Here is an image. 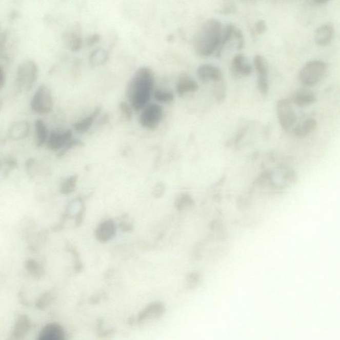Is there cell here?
Listing matches in <instances>:
<instances>
[{
    "instance_id": "cell-1",
    "label": "cell",
    "mask_w": 340,
    "mask_h": 340,
    "mask_svg": "<svg viewBox=\"0 0 340 340\" xmlns=\"http://www.w3.org/2000/svg\"><path fill=\"white\" fill-rule=\"evenodd\" d=\"M154 87V75L149 67H141L135 72L128 83L127 91V97L133 109L139 111L148 105Z\"/></svg>"
},
{
    "instance_id": "cell-2",
    "label": "cell",
    "mask_w": 340,
    "mask_h": 340,
    "mask_svg": "<svg viewBox=\"0 0 340 340\" xmlns=\"http://www.w3.org/2000/svg\"><path fill=\"white\" fill-rule=\"evenodd\" d=\"M223 26L219 20L208 19L197 31L193 47L197 55L208 57L216 53L222 40Z\"/></svg>"
},
{
    "instance_id": "cell-3",
    "label": "cell",
    "mask_w": 340,
    "mask_h": 340,
    "mask_svg": "<svg viewBox=\"0 0 340 340\" xmlns=\"http://www.w3.org/2000/svg\"><path fill=\"white\" fill-rule=\"evenodd\" d=\"M39 75V67L35 61L28 59L18 66L15 84L22 91L28 92L34 86Z\"/></svg>"
},
{
    "instance_id": "cell-4",
    "label": "cell",
    "mask_w": 340,
    "mask_h": 340,
    "mask_svg": "<svg viewBox=\"0 0 340 340\" xmlns=\"http://www.w3.org/2000/svg\"><path fill=\"white\" fill-rule=\"evenodd\" d=\"M327 66L321 60H311L306 63L299 73L298 78L304 86H316L325 75Z\"/></svg>"
},
{
    "instance_id": "cell-5",
    "label": "cell",
    "mask_w": 340,
    "mask_h": 340,
    "mask_svg": "<svg viewBox=\"0 0 340 340\" xmlns=\"http://www.w3.org/2000/svg\"><path fill=\"white\" fill-rule=\"evenodd\" d=\"M31 110L40 115H46L53 111L54 101L52 92L46 85H40L30 101Z\"/></svg>"
},
{
    "instance_id": "cell-6",
    "label": "cell",
    "mask_w": 340,
    "mask_h": 340,
    "mask_svg": "<svg viewBox=\"0 0 340 340\" xmlns=\"http://www.w3.org/2000/svg\"><path fill=\"white\" fill-rule=\"evenodd\" d=\"M163 115L162 106L156 103L147 105L144 108L139 115V125L146 129H156L161 123Z\"/></svg>"
},
{
    "instance_id": "cell-7",
    "label": "cell",
    "mask_w": 340,
    "mask_h": 340,
    "mask_svg": "<svg viewBox=\"0 0 340 340\" xmlns=\"http://www.w3.org/2000/svg\"><path fill=\"white\" fill-rule=\"evenodd\" d=\"M276 114L278 123L284 130L291 129L296 124V114L290 99L282 98L277 102Z\"/></svg>"
},
{
    "instance_id": "cell-8",
    "label": "cell",
    "mask_w": 340,
    "mask_h": 340,
    "mask_svg": "<svg viewBox=\"0 0 340 340\" xmlns=\"http://www.w3.org/2000/svg\"><path fill=\"white\" fill-rule=\"evenodd\" d=\"M72 138H73V132L71 130H53L49 134L46 143L47 147L54 152H58Z\"/></svg>"
},
{
    "instance_id": "cell-9",
    "label": "cell",
    "mask_w": 340,
    "mask_h": 340,
    "mask_svg": "<svg viewBox=\"0 0 340 340\" xmlns=\"http://www.w3.org/2000/svg\"><path fill=\"white\" fill-rule=\"evenodd\" d=\"M198 78L202 82L209 83L223 79L222 71L219 67L214 65L204 64L200 65L197 70Z\"/></svg>"
},
{
    "instance_id": "cell-10",
    "label": "cell",
    "mask_w": 340,
    "mask_h": 340,
    "mask_svg": "<svg viewBox=\"0 0 340 340\" xmlns=\"http://www.w3.org/2000/svg\"><path fill=\"white\" fill-rule=\"evenodd\" d=\"M334 26L332 24L327 23L322 25L315 31V42L318 46H328L334 39Z\"/></svg>"
},
{
    "instance_id": "cell-11",
    "label": "cell",
    "mask_w": 340,
    "mask_h": 340,
    "mask_svg": "<svg viewBox=\"0 0 340 340\" xmlns=\"http://www.w3.org/2000/svg\"><path fill=\"white\" fill-rule=\"evenodd\" d=\"M199 89L196 81L188 74L184 73L180 75L176 83V92L179 97H183L186 94L195 92Z\"/></svg>"
},
{
    "instance_id": "cell-12",
    "label": "cell",
    "mask_w": 340,
    "mask_h": 340,
    "mask_svg": "<svg viewBox=\"0 0 340 340\" xmlns=\"http://www.w3.org/2000/svg\"><path fill=\"white\" fill-rule=\"evenodd\" d=\"M231 69L232 72L236 76H248L253 71L251 65L242 53L237 54L233 57L231 62Z\"/></svg>"
},
{
    "instance_id": "cell-13",
    "label": "cell",
    "mask_w": 340,
    "mask_h": 340,
    "mask_svg": "<svg viewBox=\"0 0 340 340\" xmlns=\"http://www.w3.org/2000/svg\"><path fill=\"white\" fill-rule=\"evenodd\" d=\"M116 225L113 221L107 220L98 225L95 232L96 238L101 243H107L115 236Z\"/></svg>"
},
{
    "instance_id": "cell-14",
    "label": "cell",
    "mask_w": 340,
    "mask_h": 340,
    "mask_svg": "<svg viewBox=\"0 0 340 340\" xmlns=\"http://www.w3.org/2000/svg\"><path fill=\"white\" fill-rule=\"evenodd\" d=\"M65 331L57 323L47 324L40 332L39 340H63L65 339Z\"/></svg>"
},
{
    "instance_id": "cell-15",
    "label": "cell",
    "mask_w": 340,
    "mask_h": 340,
    "mask_svg": "<svg viewBox=\"0 0 340 340\" xmlns=\"http://www.w3.org/2000/svg\"><path fill=\"white\" fill-rule=\"evenodd\" d=\"M164 312H165V306L163 304L159 303L151 304L139 314L138 321L139 323H143L146 321H150L151 319L158 318L164 314Z\"/></svg>"
},
{
    "instance_id": "cell-16",
    "label": "cell",
    "mask_w": 340,
    "mask_h": 340,
    "mask_svg": "<svg viewBox=\"0 0 340 340\" xmlns=\"http://www.w3.org/2000/svg\"><path fill=\"white\" fill-rule=\"evenodd\" d=\"M30 132V125L28 121L15 122L11 126L8 131V136L13 141H20L28 136Z\"/></svg>"
},
{
    "instance_id": "cell-17",
    "label": "cell",
    "mask_w": 340,
    "mask_h": 340,
    "mask_svg": "<svg viewBox=\"0 0 340 340\" xmlns=\"http://www.w3.org/2000/svg\"><path fill=\"white\" fill-rule=\"evenodd\" d=\"M316 94L310 90L299 89L294 92L292 101L299 107H306L316 102Z\"/></svg>"
},
{
    "instance_id": "cell-18",
    "label": "cell",
    "mask_w": 340,
    "mask_h": 340,
    "mask_svg": "<svg viewBox=\"0 0 340 340\" xmlns=\"http://www.w3.org/2000/svg\"><path fill=\"white\" fill-rule=\"evenodd\" d=\"M101 110H102V108L98 107L96 109H94V111L89 116L85 117L82 120L76 122L73 125L74 130L76 132L80 133V134H83V133L89 131L90 128L93 125L94 121H95L99 114H100Z\"/></svg>"
},
{
    "instance_id": "cell-19",
    "label": "cell",
    "mask_w": 340,
    "mask_h": 340,
    "mask_svg": "<svg viewBox=\"0 0 340 340\" xmlns=\"http://www.w3.org/2000/svg\"><path fill=\"white\" fill-rule=\"evenodd\" d=\"M48 128L42 119H37L35 122V144L37 148L42 147L46 144L49 136Z\"/></svg>"
},
{
    "instance_id": "cell-20",
    "label": "cell",
    "mask_w": 340,
    "mask_h": 340,
    "mask_svg": "<svg viewBox=\"0 0 340 340\" xmlns=\"http://www.w3.org/2000/svg\"><path fill=\"white\" fill-rule=\"evenodd\" d=\"M317 125V121L315 119H306L294 128V134L298 138H305L316 129Z\"/></svg>"
},
{
    "instance_id": "cell-21",
    "label": "cell",
    "mask_w": 340,
    "mask_h": 340,
    "mask_svg": "<svg viewBox=\"0 0 340 340\" xmlns=\"http://www.w3.org/2000/svg\"><path fill=\"white\" fill-rule=\"evenodd\" d=\"M31 326V321L28 316L26 315L19 316L15 323L14 330H13V336L16 339L23 338L30 330Z\"/></svg>"
},
{
    "instance_id": "cell-22",
    "label": "cell",
    "mask_w": 340,
    "mask_h": 340,
    "mask_svg": "<svg viewBox=\"0 0 340 340\" xmlns=\"http://www.w3.org/2000/svg\"><path fill=\"white\" fill-rule=\"evenodd\" d=\"M253 64L258 76H268L269 75V65L263 56L261 55L254 56Z\"/></svg>"
},
{
    "instance_id": "cell-23",
    "label": "cell",
    "mask_w": 340,
    "mask_h": 340,
    "mask_svg": "<svg viewBox=\"0 0 340 340\" xmlns=\"http://www.w3.org/2000/svg\"><path fill=\"white\" fill-rule=\"evenodd\" d=\"M78 182V175H71L64 180L61 185L60 191L62 194L69 195L75 190Z\"/></svg>"
},
{
    "instance_id": "cell-24",
    "label": "cell",
    "mask_w": 340,
    "mask_h": 340,
    "mask_svg": "<svg viewBox=\"0 0 340 340\" xmlns=\"http://www.w3.org/2000/svg\"><path fill=\"white\" fill-rule=\"evenodd\" d=\"M154 96L157 102L164 104H170L174 100V94L171 91L157 89L154 92Z\"/></svg>"
},
{
    "instance_id": "cell-25",
    "label": "cell",
    "mask_w": 340,
    "mask_h": 340,
    "mask_svg": "<svg viewBox=\"0 0 340 340\" xmlns=\"http://www.w3.org/2000/svg\"><path fill=\"white\" fill-rule=\"evenodd\" d=\"M64 39L67 46L72 51H77L81 49L82 42L78 35L74 33H67L64 36Z\"/></svg>"
},
{
    "instance_id": "cell-26",
    "label": "cell",
    "mask_w": 340,
    "mask_h": 340,
    "mask_svg": "<svg viewBox=\"0 0 340 340\" xmlns=\"http://www.w3.org/2000/svg\"><path fill=\"white\" fill-rule=\"evenodd\" d=\"M193 204H194V202L190 195L182 194L179 195L175 200V206L177 210L183 211L190 208Z\"/></svg>"
},
{
    "instance_id": "cell-27",
    "label": "cell",
    "mask_w": 340,
    "mask_h": 340,
    "mask_svg": "<svg viewBox=\"0 0 340 340\" xmlns=\"http://www.w3.org/2000/svg\"><path fill=\"white\" fill-rule=\"evenodd\" d=\"M214 96L218 103H222L226 97V85L225 84L224 78L215 82Z\"/></svg>"
},
{
    "instance_id": "cell-28",
    "label": "cell",
    "mask_w": 340,
    "mask_h": 340,
    "mask_svg": "<svg viewBox=\"0 0 340 340\" xmlns=\"http://www.w3.org/2000/svg\"><path fill=\"white\" fill-rule=\"evenodd\" d=\"M83 145H84V144H83L82 141H79V139L72 138L70 139L62 150L58 151L57 156L58 157H64L67 152H69L73 148L78 147V146H83Z\"/></svg>"
},
{
    "instance_id": "cell-29",
    "label": "cell",
    "mask_w": 340,
    "mask_h": 340,
    "mask_svg": "<svg viewBox=\"0 0 340 340\" xmlns=\"http://www.w3.org/2000/svg\"><path fill=\"white\" fill-rule=\"evenodd\" d=\"M257 87L263 96H267L269 91V83L268 76H258Z\"/></svg>"
},
{
    "instance_id": "cell-30",
    "label": "cell",
    "mask_w": 340,
    "mask_h": 340,
    "mask_svg": "<svg viewBox=\"0 0 340 340\" xmlns=\"http://www.w3.org/2000/svg\"><path fill=\"white\" fill-rule=\"evenodd\" d=\"M122 115L127 121L131 120L133 115L132 108L125 102H121L119 105Z\"/></svg>"
},
{
    "instance_id": "cell-31",
    "label": "cell",
    "mask_w": 340,
    "mask_h": 340,
    "mask_svg": "<svg viewBox=\"0 0 340 340\" xmlns=\"http://www.w3.org/2000/svg\"><path fill=\"white\" fill-rule=\"evenodd\" d=\"M37 162L35 158H29L26 162V172L29 175L33 176L37 174Z\"/></svg>"
},
{
    "instance_id": "cell-32",
    "label": "cell",
    "mask_w": 340,
    "mask_h": 340,
    "mask_svg": "<svg viewBox=\"0 0 340 340\" xmlns=\"http://www.w3.org/2000/svg\"><path fill=\"white\" fill-rule=\"evenodd\" d=\"M107 59V55L103 51L98 50L92 54L91 61L92 64L94 65H99L104 64Z\"/></svg>"
},
{
    "instance_id": "cell-33",
    "label": "cell",
    "mask_w": 340,
    "mask_h": 340,
    "mask_svg": "<svg viewBox=\"0 0 340 340\" xmlns=\"http://www.w3.org/2000/svg\"><path fill=\"white\" fill-rule=\"evenodd\" d=\"M51 302H52V296L50 293L47 292V293L43 295L39 300L38 301L37 307L40 308V309H44L45 308L50 305Z\"/></svg>"
},
{
    "instance_id": "cell-34",
    "label": "cell",
    "mask_w": 340,
    "mask_h": 340,
    "mask_svg": "<svg viewBox=\"0 0 340 340\" xmlns=\"http://www.w3.org/2000/svg\"><path fill=\"white\" fill-rule=\"evenodd\" d=\"M26 269L33 275L39 274V265L34 260H29L27 261L26 265Z\"/></svg>"
},
{
    "instance_id": "cell-35",
    "label": "cell",
    "mask_w": 340,
    "mask_h": 340,
    "mask_svg": "<svg viewBox=\"0 0 340 340\" xmlns=\"http://www.w3.org/2000/svg\"><path fill=\"white\" fill-rule=\"evenodd\" d=\"M165 192V186L163 183L157 184L153 190V195L156 198H159Z\"/></svg>"
},
{
    "instance_id": "cell-36",
    "label": "cell",
    "mask_w": 340,
    "mask_h": 340,
    "mask_svg": "<svg viewBox=\"0 0 340 340\" xmlns=\"http://www.w3.org/2000/svg\"><path fill=\"white\" fill-rule=\"evenodd\" d=\"M267 26L264 20H259L255 24V32L258 35L263 34L267 31Z\"/></svg>"
},
{
    "instance_id": "cell-37",
    "label": "cell",
    "mask_w": 340,
    "mask_h": 340,
    "mask_svg": "<svg viewBox=\"0 0 340 340\" xmlns=\"http://www.w3.org/2000/svg\"><path fill=\"white\" fill-rule=\"evenodd\" d=\"M6 74L4 67L0 64V91L5 86Z\"/></svg>"
},
{
    "instance_id": "cell-38",
    "label": "cell",
    "mask_w": 340,
    "mask_h": 340,
    "mask_svg": "<svg viewBox=\"0 0 340 340\" xmlns=\"http://www.w3.org/2000/svg\"><path fill=\"white\" fill-rule=\"evenodd\" d=\"M330 0H314L315 3L318 4V5H323V4L327 3Z\"/></svg>"
},
{
    "instance_id": "cell-39",
    "label": "cell",
    "mask_w": 340,
    "mask_h": 340,
    "mask_svg": "<svg viewBox=\"0 0 340 340\" xmlns=\"http://www.w3.org/2000/svg\"><path fill=\"white\" fill-rule=\"evenodd\" d=\"M3 105H4V101L3 100H2V99L0 98V111H1L2 107H3Z\"/></svg>"
},
{
    "instance_id": "cell-40",
    "label": "cell",
    "mask_w": 340,
    "mask_h": 340,
    "mask_svg": "<svg viewBox=\"0 0 340 340\" xmlns=\"http://www.w3.org/2000/svg\"><path fill=\"white\" fill-rule=\"evenodd\" d=\"M2 168V162L1 159H0V171H1Z\"/></svg>"
},
{
    "instance_id": "cell-41",
    "label": "cell",
    "mask_w": 340,
    "mask_h": 340,
    "mask_svg": "<svg viewBox=\"0 0 340 340\" xmlns=\"http://www.w3.org/2000/svg\"><path fill=\"white\" fill-rule=\"evenodd\" d=\"M2 34L1 33V28H0V37H2Z\"/></svg>"
}]
</instances>
